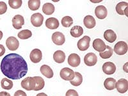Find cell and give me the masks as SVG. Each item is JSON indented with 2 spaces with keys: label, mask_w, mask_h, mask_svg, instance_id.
I'll use <instances>...</instances> for the list:
<instances>
[{
  "label": "cell",
  "mask_w": 128,
  "mask_h": 96,
  "mask_svg": "<svg viewBox=\"0 0 128 96\" xmlns=\"http://www.w3.org/2000/svg\"><path fill=\"white\" fill-rule=\"evenodd\" d=\"M40 6V1L39 0H30L28 1V7L31 10L35 11L38 10Z\"/></svg>",
  "instance_id": "f546056e"
},
{
  "label": "cell",
  "mask_w": 128,
  "mask_h": 96,
  "mask_svg": "<svg viewBox=\"0 0 128 96\" xmlns=\"http://www.w3.org/2000/svg\"><path fill=\"white\" fill-rule=\"evenodd\" d=\"M123 70H124L125 72H128V62H126L124 64V66H123Z\"/></svg>",
  "instance_id": "74e56055"
},
{
  "label": "cell",
  "mask_w": 128,
  "mask_h": 96,
  "mask_svg": "<svg viewBox=\"0 0 128 96\" xmlns=\"http://www.w3.org/2000/svg\"><path fill=\"white\" fill-rule=\"evenodd\" d=\"M44 21V16L40 13H35L31 16V22L35 27L42 26Z\"/></svg>",
  "instance_id": "ba28073f"
},
{
  "label": "cell",
  "mask_w": 128,
  "mask_h": 96,
  "mask_svg": "<svg viewBox=\"0 0 128 96\" xmlns=\"http://www.w3.org/2000/svg\"><path fill=\"white\" fill-rule=\"evenodd\" d=\"M55 8H54V6L52 3H47L43 5L42 6V11L46 15L50 16V15L54 13Z\"/></svg>",
  "instance_id": "484cf974"
},
{
  "label": "cell",
  "mask_w": 128,
  "mask_h": 96,
  "mask_svg": "<svg viewBox=\"0 0 128 96\" xmlns=\"http://www.w3.org/2000/svg\"><path fill=\"white\" fill-rule=\"evenodd\" d=\"M102 70L104 73L107 75H112L114 74L116 71V66L113 62H108L103 64L102 66Z\"/></svg>",
  "instance_id": "7c38bea8"
},
{
  "label": "cell",
  "mask_w": 128,
  "mask_h": 96,
  "mask_svg": "<svg viewBox=\"0 0 128 96\" xmlns=\"http://www.w3.org/2000/svg\"><path fill=\"white\" fill-rule=\"evenodd\" d=\"M93 48L96 51L99 52H103L106 50V45L105 44L104 42L100 38H96L93 42Z\"/></svg>",
  "instance_id": "2e32d148"
},
{
  "label": "cell",
  "mask_w": 128,
  "mask_h": 96,
  "mask_svg": "<svg viewBox=\"0 0 128 96\" xmlns=\"http://www.w3.org/2000/svg\"><path fill=\"white\" fill-rule=\"evenodd\" d=\"M0 96H11L9 93L6 92H0Z\"/></svg>",
  "instance_id": "f35d334b"
},
{
  "label": "cell",
  "mask_w": 128,
  "mask_h": 96,
  "mask_svg": "<svg viewBox=\"0 0 128 96\" xmlns=\"http://www.w3.org/2000/svg\"><path fill=\"white\" fill-rule=\"evenodd\" d=\"M14 96H27V95H26V94L24 91L19 90L15 92Z\"/></svg>",
  "instance_id": "d590c367"
},
{
  "label": "cell",
  "mask_w": 128,
  "mask_h": 96,
  "mask_svg": "<svg viewBox=\"0 0 128 96\" xmlns=\"http://www.w3.org/2000/svg\"><path fill=\"white\" fill-rule=\"evenodd\" d=\"M40 70L42 75L46 77L47 78H51L53 77L54 73L50 66H47V65H43L40 67Z\"/></svg>",
  "instance_id": "ffe728a7"
},
{
  "label": "cell",
  "mask_w": 128,
  "mask_h": 96,
  "mask_svg": "<svg viewBox=\"0 0 128 96\" xmlns=\"http://www.w3.org/2000/svg\"><path fill=\"white\" fill-rule=\"evenodd\" d=\"M7 10V5L4 2H0V15L4 14Z\"/></svg>",
  "instance_id": "836d02e7"
},
{
  "label": "cell",
  "mask_w": 128,
  "mask_h": 96,
  "mask_svg": "<svg viewBox=\"0 0 128 96\" xmlns=\"http://www.w3.org/2000/svg\"><path fill=\"white\" fill-rule=\"evenodd\" d=\"M22 2L21 0H9L8 4L13 9H18L21 6Z\"/></svg>",
  "instance_id": "d6a6232c"
},
{
  "label": "cell",
  "mask_w": 128,
  "mask_h": 96,
  "mask_svg": "<svg viewBox=\"0 0 128 96\" xmlns=\"http://www.w3.org/2000/svg\"><path fill=\"white\" fill-rule=\"evenodd\" d=\"M1 84L2 87L4 90H10L13 87V82L7 78L2 79Z\"/></svg>",
  "instance_id": "4dcf8cb0"
},
{
  "label": "cell",
  "mask_w": 128,
  "mask_h": 96,
  "mask_svg": "<svg viewBox=\"0 0 128 96\" xmlns=\"http://www.w3.org/2000/svg\"><path fill=\"white\" fill-rule=\"evenodd\" d=\"M46 26L50 30H55L59 27V21L54 18H50L46 19Z\"/></svg>",
  "instance_id": "e0dca14e"
},
{
  "label": "cell",
  "mask_w": 128,
  "mask_h": 96,
  "mask_svg": "<svg viewBox=\"0 0 128 96\" xmlns=\"http://www.w3.org/2000/svg\"><path fill=\"white\" fill-rule=\"evenodd\" d=\"M30 58L33 63H38L42 60V53L38 49H34L30 52Z\"/></svg>",
  "instance_id": "8fae6325"
},
{
  "label": "cell",
  "mask_w": 128,
  "mask_h": 96,
  "mask_svg": "<svg viewBox=\"0 0 128 96\" xmlns=\"http://www.w3.org/2000/svg\"><path fill=\"white\" fill-rule=\"evenodd\" d=\"M83 23L84 26L88 29H92L94 28L96 25V22L93 16H86L83 19Z\"/></svg>",
  "instance_id": "ac0fdd59"
},
{
  "label": "cell",
  "mask_w": 128,
  "mask_h": 96,
  "mask_svg": "<svg viewBox=\"0 0 128 96\" xmlns=\"http://www.w3.org/2000/svg\"><path fill=\"white\" fill-rule=\"evenodd\" d=\"M35 80V88L34 91H38V90H42L45 86V82L44 79L40 76H35L34 77Z\"/></svg>",
  "instance_id": "7402d4cb"
},
{
  "label": "cell",
  "mask_w": 128,
  "mask_h": 96,
  "mask_svg": "<svg viewBox=\"0 0 128 96\" xmlns=\"http://www.w3.org/2000/svg\"><path fill=\"white\" fill-rule=\"evenodd\" d=\"M24 24V19L23 16L20 15H16L12 19V25L16 30H19Z\"/></svg>",
  "instance_id": "4fadbf2b"
},
{
  "label": "cell",
  "mask_w": 128,
  "mask_h": 96,
  "mask_svg": "<svg viewBox=\"0 0 128 96\" xmlns=\"http://www.w3.org/2000/svg\"><path fill=\"white\" fill-rule=\"evenodd\" d=\"M66 96H79L77 91L73 89H70L66 92Z\"/></svg>",
  "instance_id": "e575fe53"
},
{
  "label": "cell",
  "mask_w": 128,
  "mask_h": 96,
  "mask_svg": "<svg viewBox=\"0 0 128 96\" xmlns=\"http://www.w3.org/2000/svg\"><path fill=\"white\" fill-rule=\"evenodd\" d=\"M60 77L65 81H72L74 78V72L68 67L63 68L60 72Z\"/></svg>",
  "instance_id": "3957f363"
},
{
  "label": "cell",
  "mask_w": 128,
  "mask_h": 96,
  "mask_svg": "<svg viewBox=\"0 0 128 96\" xmlns=\"http://www.w3.org/2000/svg\"><path fill=\"white\" fill-rule=\"evenodd\" d=\"M84 62L87 66H94L98 62V57L95 53L89 52L84 56Z\"/></svg>",
  "instance_id": "30bf717a"
},
{
  "label": "cell",
  "mask_w": 128,
  "mask_h": 96,
  "mask_svg": "<svg viewBox=\"0 0 128 96\" xmlns=\"http://www.w3.org/2000/svg\"><path fill=\"white\" fill-rule=\"evenodd\" d=\"M5 53V48L3 45L0 44V56H2Z\"/></svg>",
  "instance_id": "8d00e7d4"
},
{
  "label": "cell",
  "mask_w": 128,
  "mask_h": 96,
  "mask_svg": "<svg viewBox=\"0 0 128 96\" xmlns=\"http://www.w3.org/2000/svg\"><path fill=\"white\" fill-rule=\"evenodd\" d=\"M1 70L4 76L12 80H19L28 72V66L25 60L16 53L6 55L1 63Z\"/></svg>",
  "instance_id": "6da1fadb"
},
{
  "label": "cell",
  "mask_w": 128,
  "mask_h": 96,
  "mask_svg": "<svg viewBox=\"0 0 128 96\" xmlns=\"http://www.w3.org/2000/svg\"><path fill=\"white\" fill-rule=\"evenodd\" d=\"M128 7V3L126 2H120L118 4H116V13L119 15H124V10H126V8Z\"/></svg>",
  "instance_id": "83f0119b"
},
{
  "label": "cell",
  "mask_w": 128,
  "mask_h": 96,
  "mask_svg": "<svg viewBox=\"0 0 128 96\" xmlns=\"http://www.w3.org/2000/svg\"><path fill=\"white\" fill-rule=\"evenodd\" d=\"M83 34V29L82 26H74L70 30V35L74 38H78L82 36Z\"/></svg>",
  "instance_id": "cb8c5ba5"
},
{
  "label": "cell",
  "mask_w": 128,
  "mask_h": 96,
  "mask_svg": "<svg viewBox=\"0 0 128 96\" xmlns=\"http://www.w3.org/2000/svg\"><path fill=\"white\" fill-rule=\"evenodd\" d=\"M90 37L87 36H84L82 38L79 40L78 42V48L80 51H84L87 50L90 47Z\"/></svg>",
  "instance_id": "8992f818"
},
{
  "label": "cell",
  "mask_w": 128,
  "mask_h": 96,
  "mask_svg": "<svg viewBox=\"0 0 128 96\" xmlns=\"http://www.w3.org/2000/svg\"><path fill=\"white\" fill-rule=\"evenodd\" d=\"M81 63V58L80 56L76 53H72L68 56V64L72 67H77Z\"/></svg>",
  "instance_id": "5bb4252c"
},
{
  "label": "cell",
  "mask_w": 128,
  "mask_h": 96,
  "mask_svg": "<svg viewBox=\"0 0 128 96\" xmlns=\"http://www.w3.org/2000/svg\"><path fill=\"white\" fill-rule=\"evenodd\" d=\"M115 88L119 93H126L128 90V82L126 79H120L118 82H116Z\"/></svg>",
  "instance_id": "5b68a950"
},
{
  "label": "cell",
  "mask_w": 128,
  "mask_h": 96,
  "mask_svg": "<svg viewBox=\"0 0 128 96\" xmlns=\"http://www.w3.org/2000/svg\"><path fill=\"white\" fill-rule=\"evenodd\" d=\"M104 38L110 43H113L116 39V35L112 30H107L104 33Z\"/></svg>",
  "instance_id": "d6986e66"
},
{
  "label": "cell",
  "mask_w": 128,
  "mask_h": 96,
  "mask_svg": "<svg viewBox=\"0 0 128 96\" xmlns=\"http://www.w3.org/2000/svg\"><path fill=\"white\" fill-rule=\"evenodd\" d=\"M95 14L99 19H104L106 18L108 14L107 9L103 5L98 6L95 9Z\"/></svg>",
  "instance_id": "9a60e30c"
},
{
  "label": "cell",
  "mask_w": 128,
  "mask_h": 96,
  "mask_svg": "<svg viewBox=\"0 0 128 96\" xmlns=\"http://www.w3.org/2000/svg\"><path fill=\"white\" fill-rule=\"evenodd\" d=\"M52 40L54 44L62 46L66 42V38L64 34L60 32H54L52 35Z\"/></svg>",
  "instance_id": "9c48e42d"
},
{
  "label": "cell",
  "mask_w": 128,
  "mask_h": 96,
  "mask_svg": "<svg viewBox=\"0 0 128 96\" xmlns=\"http://www.w3.org/2000/svg\"><path fill=\"white\" fill-rule=\"evenodd\" d=\"M18 37L22 40H26L30 38L32 36V33L29 30H24L18 33Z\"/></svg>",
  "instance_id": "f1b7e54d"
},
{
  "label": "cell",
  "mask_w": 128,
  "mask_h": 96,
  "mask_svg": "<svg viewBox=\"0 0 128 96\" xmlns=\"http://www.w3.org/2000/svg\"><path fill=\"white\" fill-rule=\"evenodd\" d=\"M53 59L58 64H62L66 60V54L64 51L58 50L54 52Z\"/></svg>",
  "instance_id": "44dd1931"
},
{
  "label": "cell",
  "mask_w": 128,
  "mask_h": 96,
  "mask_svg": "<svg viewBox=\"0 0 128 96\" xmlns=\"http://www.w3.org/2000/svg\"><path fill=\"white\" fill-rule=\"evenodd\" d=\"M61 22L64 27L68 28L73 24V19L70 16H65L62 19Z\"/></svg>",
  "instance_id": "1f68e13d"
},
{
  "label": "cell",
  "mask_w": 128,
  "mask_h": 96,
  "mask_svg": "<svg viewBox=\"0 0 128 96\" xmlns=\"http://www.w3.org/2000/svg\"><path fill=\"white\" fill-rule=\"evenodd\" d=\"M36 96H48L47 94H46L45 93H39L36 95Z\"/></svg>",
  "instance_id": "ab89813d"
},
{
  "label": "cell",
  "mask_w": 128,
  "mask_h": 96,
  "mask_svg": "<svg viewBox=\"0 0 128 96\" xmlns=\"http://www.w3.org/2000/svg\"><path fill=\"white\" fill-rule=\"evenodd\" d=\"M35 84L34 77H27L21 82V86L28 91L34 90L35 88Z\"/></svg>",
  "instance_id": "277c9868"
},
{
  "label": "cell",
  "mask_w": 128,
  "mask_h": 96,
  "mask_svg": "<svg viewBox=\"0 0 128 96\" xmlns=\"http://www.w3.org/2000/svg\"><path fill=\"white\" fill-rule=\"evenodd\" d=\"M128 44L124 41H119L114 47V51L118 55H124L128 52Z\"/></svg>",
  "instance_id": "7a4b0ae2"
},
{
  "label": "cell",
  "mask_w": 128,
  "mask_h": 96,
  "mask_svg": "<svg viewBox=\"0 0 128 96\" xmlns=\"http://www.w3.org/2000/svg\"><path fill=\"white\" fill-rule=\"evenodd\" d=\"M83 82V76L78 72H74V78L72 81H70V83L72 85L74 86H80Z\"/></svg>",
  "instance_id": "d4e9b609"
},
{
  "label": "cell",
  "mask_w": 128,
  "mask_h": 96,
  "mask_svg": "<svg viewBox=\"0 0 128 96\" xmlns=\"http://www.w3.org/2000/svg\"><path fill=\"white\" fill-rule=\"evenodd\" d=\"M114 53V50L109 46H106V50L103 51V52H99V55H100V58H102V59H108L112 57Z\"/></svg>",
  "instance_id": "4316f807"
},
{
  "label": "cell",
  "mask_w": 128,
  "mask_h": 96,
  "mask_svg": "<svg viewBox=\"0 0 128 96\" xmlns=\"http://www.w3.org/2000/svg\"><path fill=\"white\" fill-rule=\"evenodd\" d=\"M6 45L9 50L16 51L19 48V42L14 36H10L6 39Z\"/></svg>",
  "instance_id": "52a82bcc"
},
{
  "label": "cell",
  "mask_w": 128,
  "mask_h": 96,
  "mask_svg": "<svg viewBox=\"0 0 128 96\" xmlns=\"http://www.w3.org/2000/svg\"><path fill=\"white\" fill-rule=\"evenodd\" d=\"M3 32H2V31H0V40L2 39V38H3Z\"/></svg>",
  "instance_id": "60d3db41"
},
{
  "label": "cell",
  "mask_w": 128,
  "mask_h": 96,
  "mask_svg": "<svg viewBox=\"0 0 128 96\" xmlns=\"http://www.w3.org/2000/svg\"><path fill=\"white\" fill-rule=\"evenodd\" d=\"M116 80L113 78H108L105 80L104 82V86L105 88L108 90H112L115 88V84H116Z\"/></svg>",
  "instance_id": "603a6c76"
}]
</instances>
